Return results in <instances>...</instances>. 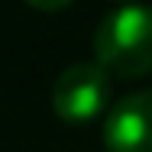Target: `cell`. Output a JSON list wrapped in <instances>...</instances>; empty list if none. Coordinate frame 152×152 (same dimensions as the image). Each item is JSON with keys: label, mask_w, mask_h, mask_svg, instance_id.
Listing matches in <instances>:
<instances>
[{"label": "cell", "mask_w": 152, "mask_h": 152, "mask_svg": "<svg viewBox=\"0 0 152 152\" xmlns=\"http://www.w3.org/2000/svg\"><path fill=\"white\" fill-rule=\"evenodd\" d=\"M94 55L117 78H139L152 71V7L120 3L104 13L94 29Z\"/></svg>", "instance_id": "cell-1"}, {"label": "cell", "mask_w": 152, "mask_h": 152, "mask_svg": "<svg viewBox=\"0 0 152 152\" xmlns=\"http://www.w3.org/2000/svg\"><path fill=\"white\" fill-rule=\"evenodd\" d=\"M110 100V71L97 61H75L61 68L52 84V110L68 123L97 117Z\"/></svg>", "instance_id": "cell-2"}, {"label": "cell", "mask_w": 152, "mask_h": 152, "mask_svg": "<svg viewBox=\"0 0 152 152\" xmlns=\"http://www.w3.org/2000/svg\"><path fill=\"white\" fill-rule=\"evenodd\" d=\"M107 152H152V88L120 97L104 120Z\"/></svg>", "instance_id": "cell-3"}, {"label": "cell", "mask_w": 152, "mask_h": 152, "mask_svg": "<svg viewBox=\"0 0 152 152\" xmlns=\"http://www.w3.org/2000/svg\"><path fill=\"white\" fill-rule=\"evenodd\" d=\"M29 7H36V10H61V7H68V0H29Z\"/></svg>", "instance_id": "cell-4"}]
</instances>
